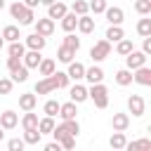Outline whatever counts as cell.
I'll list each match as a JSON object with an SVG mask.
<instances>
[{"label": "cell", "mask_w": 151, "mask_h": 151, "mask_svg": "<svg viewBox=\"0 0 151 151\" xmlns=\"http://www.w3.org/2000/svg\"><path fill=\"white\" fill-rule=\"evenodd\" d=\"M9 14H12V19H17L21 26H28V24H33L35 21V17H33V9L31 7H26L24 2H12L9 5Z\"/></svg>", "instance_id": "6da1fadb"}, {"label": "cell", "mask_w": 151, "mask_h": 151, "mask_svg": "<svg viewBox=\"0 0 151 151\" xmlns=\"http://www.w3.org/2000/svg\"><path fill=\"white\" fill-rule=\"evenodd\" d=\"M87 99H92L97 109H106L109 106V90H106V85L92 83V87L87 90Z\"/></svg>", "instance_id": "7a4b0ae2"}, {"label": "cell", "mask_w": 151, "mask_h": 151, "mask_svg": "<svg viewBox=\"0 0 151 151\" xmlns=\"http://www.w3.org/2000/svg\"><path fill=\"white\" fill-rule=\"evenodd\" d=\"M109 54H111V42H109V40H99V42H94L92 50H90V59H92V61H104Z\"/></svg>", "instance_id": "3957f363"}, {"label": "cell", "mask_w": 151, "mask_h": 151, "mask_svg": "<svg viewBox=\"0 0 151 151\" xmlns=\"http://www.w3.org/2000/svg\"><path fill=\"white\" fill-rule=\"evenodd\" d=\"M146 54L142 52V50H132L130 54H125V66L130 68V71H134V68H139V66H144L146 64Z\"/></svg>", "instance_id": "277c9868"}, {"label": "cell", "mask_w": 151, "mask_h": 151, "mask_svg": "<svg viewBox=\"0 0 151 151\" xmlns=\"http://www.w3.org/2000/svg\"><path fill=\"white\" fill-rule=\"evenodd\" d=\"M127 109H130V113L132 116H144V111H146V101L139 97V94H130L127 97Z\"/></svg>", "instance_id": "5b68a950"}, {"label": "cell", "mask_w": 151, "mask_h": 151, "mask_svg": "<svg viewBox=\"0 0 151 151\" xmlns=\"http://www.w3.org/2000/svg\"><path fill=\"white\" fill-rule=\"evenodd\" d=\"M132 80L137 83V85H144V87H149L151 85V68L144 64V66H139V68H134L132 71Z\"/></svg>", "instance_id": "8992f818"}, {"label": "cell", "mask_w": 151, "mask_h": 151, "mask_svg": "<svg viewBox=\"0 0 151 151\" xmlns=\"http://www.w3.org/2000/svg\"><path fill=\"white\" fill-rule=\"evenodd\" d=\"M54 90H59V87H57V83H54L52 76H42V80L35 83V94H50Z\"/></svg>", "instance_id": "52a82bcc"}, {"label": "cell", "mask_w": 151, "mask_h": 151, "mask_svg": "<svg viewBox=\"0 0 151 151\" xmlns=\"http://www.w3.org/2000/svg\"><path fill=\"white\" fill-rule=\"evenodd\" d=\"M35 24V33H40V35H52L54 33V19H50V17H45V19H38V21H33Z\"/></svg>", "instance_id": "ba28073f"}, {"label": "cell", "mask_w": 151, "mask_h": 151, "mask_svg": "<svg viewBox=\"0 0 151 151\" xmlns=\"http://www.w3.org/2000/svg\"><path fill=\"white\" fill-rule=\"evenodd\" d=\"M40 50H28V52H24V57H21V64L26 66V68H38V64H40Z\"/></svg>", "instance_id": "9c48e42d"}, {"label": "cell", "mask_w": 151, "mask_h": 151, "mask_svg": "<svg viewBox=\"0 0 151 151\" xmlns=\"http://www.w3.org/2000/svg\"><path fill=\"white\" fill-rule=\"evenodd\" d=\"M17 123H19V116L14 111H2L0 113V127L2 130H14Z\"/></svg>", "instance_id": "30bf717a"}, {"label": "cell", "mask_w": 151, "mask_h": 151, "mask_svg": "<svg viewBox=\"0 0 151 151\" xmlns=\"http://www.w3.org/2000/svg\"><path fill=\"white\" fill-rule=\"evenodd\" d=\"M35 104H38V94L35 92H26V94L19 97V109L21 111H33Z\"/></svg>", "instance_id": "8fae6325"}, {"label": "cell", "mask_w": 151, "mask_h": 151, "mask_svg": "<svg viewBox=\"0 0 151 151\" xmlns=\"http://www.w3.org/2000/svg\"><path fill=\"white\" fill-rule=\"evenodd\" d=\"M104 14H106V21L109 24H123V19H125V12L120 9V7H106L104 9Z\"/></svg>", "instance_id": "7c38bea8"}, {"label": "cell", "mask_w": 151, "mask_h": 151, "mask_svg": "<svg viewBox=\"0 0 151 151\" xmlns=\"http://www.w3.org/2000/svg\"><path fill=\"white\" fill-rule=\"evenodd\" d=\"M76 106H78L76 101H66V104H59V113H57V116H61V120L76 118V116H78V109H76Z\"/></svg>", "instance_id": "4fadbf2b"}, {"label": "cell", "mask_w": 151, "mask_h": 151, "mask_svg": "<svg viewBox=\"0 0 151 151\" xmlns=\"http://www.w3.org/2000/svg\"><path fill=\"white\" fill-rule=\"evenodd\" d=\"M111 125H113V130H118V132H125V130L130 127V116H127V113H113V118H111Z\"/></svg>", "instance_id": "5bb4252c"}, {"label": "cell", "mask_w": 151, "mask_h": 151, "mask_svg": "<svg viewBox=\"0 0 151 151\" xmlns=\"http://www.w3.org/2000/svg\"><path fill=\"white\" fill-rule=\"evenodd\" d=\"M76 28H78L80 33H92V31H94V19H92L90 14H80Z\"/></svg>", "instance_id": "9a60e30c"}, {"label": "cell", "mask_w": 151, "mask_h": 151, "mask_svg": "<svg viewBox=\"0 0 151 151\" xmlns=\"http://www.w3.org/2000/svg\"><path fill=\"white\" fill-rule=\"evenodd\" d=\"M45 42H47V38L40 35V33H31V35L26 38V47H28V50H42Z\"/></svg>", "instance_id": "2e32d148"}, {"label": "cell", "mask_w": 151, "mask_h": 151, "mask_svg": "<svg viewBox=\"0 0 151 151\" xmlns=\"http://www.w3.org/2000/svg\"><path fill=\"white\" fill-rule=\"evenodd\" d=\"M68 97H71V101L83 104V101L87 99V87H85V85H73V87H71V92H68Z\"/></svg>", "instance_id": "e0dca14e"}, {"label": "cell", "mask_w": 151, "mask_h": 151, "mask_svg": "<svg viewBox=\"0 0 151 151\" xmlns=\"http://www.w3.org/2000/svg\"><path fill=\"white\" fill-rule=\"evenodd\" d=\"M64 14H66V5L64 2H57L54 0L52 5H47V17L50 19H61Z\"/></svg>", "instance_id": "ac0fdd59"}, {"label": "cell", "mask_w": 151, "mask_h": 151, "mask_svg": "<svg viewBox=\"0 0 151 151\" xmlns=\"http://www.w3.org/2000/svg\"><path fill=\"white\" fill-rule=\"evenodd\" d=\"M66 73H68L71 80H80V78L85 76V66H83L80 61H68V71H66Z\"/></svg>", "instance_id": "d6986e66"}, {"label": "cell", "mask_w": 151, "mask_h": 151, "mask_svg": "<svg viewBox=\"0 0 151 151\" xmlns=\"http://www.w3.org/2000/svg\"><path fill=\"white\" fill-rule=\"evenodd\" d=\"M83 78H85L90 85H92V83H101V80H104V71H101L99 66H92V68H85V76H83Z\"/></svg>", "instance_id": "ffe728a7"}, {"label": "cell", "mask_w": 151, "mask_h": 151, "mask_svg": "<svg viewBox=\"0 0 151 151\" xmlns=\"http://www.w3.org/2000/svg\"><path fill=\"white\" fill-rule=\"evenodd\" d=\"M76 24H78V14H73V12H66V14L61 17V28H64L66 33L76 31Z\"/></svg>", "instance_id": "44dd1931"}, {"label": "cell", "mask_w": 151, "mask_h": 151, "mask_svg": "<svg viewBox=\"0 0 151 151\" xmlns=\"http://www.w3.org/2000/svg\"><path fill=\"white\" fill-rule=\"evenodd\" d=\"M120 38H125V31H123L118 24H111L109 31H106V40H109V42H118Z\"/></svg>", "instance_id": "7402d4cb"}, {"label": "cell", "mask_w": 151, "mask_h": 151, "mask_svg": "<svg viewBox=\"0 0 151 151\" xmlns=\"http://www.w3.org/2000/svg\"><path fill=\"white\" fill-rule=\"evenodd\" d=\"M125 132H118V130H113V134H111V139H109V144H111V149H116V151H120V149H125Z\"/></svg>", "instance_id": "603a6c76"}, {"label": "cell", "mask_w": 151, "mask_h": 151, "mask_svg": "<svg viewBox=\"0 0 151 151\" xmlns=\"http://www.w3.org/2000/svg\"><path fill=\"white\" fill-rule=\"evenodd\" d=\"M12 73V83H26L28 80V68L24 66V64H19L14 71H9Z\"/></svg>", "instance_id": "cb8c5ba5"}, {"label": "cell", "mask_w": 151, "mask_h": 151, "mask_svg": "<svg viewBox=\"0 0 151 151\" xmlns=\"http://www.w3.org/2000/svg\"><path fill=\"white\" fill-rule=\"evenodd\" d=\"M38 130H40V134H52V130H54V118H52V116L40 118V120H38Z\"/></svg>", "instance_id": "d4e9b609"}, {"label": "cell", "mask_w": 151, "mask_h": 151, "mask_svg": "<svg viewBox=\"0 0 151 151\" xmlns=\"http://www.w3.org/2000/svg\"><path fill=\"white\" fill-rule=\"evenodd\" d=\"M59 127H61L66 134H73V137H78V132H80V125H78V120H76V118H68V120H64Z\"/></svg>", "instance_id": "484cf974"}, {"label": "cell", "mask_w": 151, "mask_h": 151, "mask_svg": "<svg viewBox=\"0 0 151 151\" xmlns=\"http://www.w3.org/2000/svg\"><path fill=\"white\" fill-rule=\"evenodd\" d=\"M73 57H76V52H73L71 47H66V45H61V47L57 50V59H59L61 64H68V61H73Z\"/></svg>", "instance_id": "4316f807"}, {"label": "cell", "mask_w": 151, "mask_h": 151, "mask_svg": "<svg viewBox=\"0 0 151 151\" xmlns=\"http://www.w3.org/2000/svg\"><path fill=\"white\" fill-rule=\"evenodd\" d=\"M54 68H57L54 59H40V64H38L40 76H52V73H54Z\"/></svg>", "instance_id": "83f0119b"}, {"label": "cell", "mask_w": 151, "mask_h": 151, "mask_svg": "<svg viewBox=\"0 0 151 151\" xmlns=\"http://www.w3.org/2000/svg\"><path fill=\"white\" fill-rule=\"evenodd\" d=\"M132 50H134V45H132V40H127V38H120V40H118V45H116V52H118L120 57L130 54Z\"/></svg>", "instance_id": "f1b7e54d"}, {"label": "cell", "mask_w": 151, "mask_h": 151, "mask_svg": "<svg viewBox=\"0 0 151 151\" xmlns=\"http://www.w3.org/2000/svg\"><path fill=\"white\" fill-rule=\"evenodd\" d=\"M40 137H42V134H40L38 127H28V130H24V142H26V144H38Z\"/></svg>", "instance_id": "f546056e"}, {"label": "cell", "mask_w": 151, "mask_h": 151, "mask_svg": "<svg viewBox=\"0 0 151 151\" xmlns=\"http://www.w3.org/2000/svg\"><path fill=\"white\" fill-rule=\"evenodd\" d=\"M0 35H2V38H5L7 42H14V40H19V38H21V35H19V28H17V26H5Z\"/></svg>", "instance_id": "4dcf8cb0"}, {"label": "cell", "mask_w": 151, "mask_h": 151, "mask_svg": "<svg viewBox=\"0 0 151 151\" xmlns=\"http://www.w3.org/2000/svg\"><path fill=\"white\" fill-rule=\"evenodd\" d=\"M24 52H26V45L19 42V40L9 42V47H7V54H9V57H24Z\"/></svg>", "instance_id": "1f68e13d"}, {"label": "cell", "mask_w": 151, "mask_h": 151, "mask_svg": "<svg viewBox=\"0 0 151 151\" xmlns=\"http://www.w3.org/2000/svg\"><path fill=\"white\" fill-rule=\"evenodd\" d=\"M116 83L123 85V87L130 85V83H132V71H130V68H120V71L116 73Z\"/></svg>", "instance_id": "d6a6232c"}, {"label": "cell", "mask_w": 151, "mask_h": 151, "mask_svg": "<svg viewBox=\"0 0 151 151\" xmlns=\"http://www.w3.org/2000/svg\"><path fill=\"white\" fill-rule=\"evenodd\" d=\"M137 33L142 35V38H146V35H151V19H139L137 21Z\"/></svg>", "instance_id": "836d02e7"}, {"label": "cell", "mask_w": 151, "mask_h": 151, "mask_svg": "<svg viewBox=\"0 0 151 151\" xmlns=\"http://www.w3.org/2000/svg\"><path fill=\"white\" fill-rule=\"evenodd\" d=\"M21 125H24V130H28V127H38V116H35L33 111H26L24 118H21Z\"/></svg>", "instance_id": "e575fe53"}, {"label": "cell", "mask_w": 151, "mask_h": 151, "mask_svg": "<svg viewBox=\"0 0 151 151\" xmlns=\"http://www.w3.org/2000/svg\"><path fill=\"white\" fill-rule=\"evenodd\" d=\"M42 111H45V116H52V118H54V116L59 113V101H57V99H47L45 106H42Z\"/></svg>", "instance_id": "d590c367"}, {"label": "cell", "mask_w": 151, "mask_h": 151, "mask_svg": "<svg viewBox=\"0 0 151 151\" xmlns=\"http://www.w3.org/2000/svg\"><path fill=\"white\" fill-rule=\"evenodd\" d=\"M71 12L80 17V14H87V12H90V7H87V2H85V0H73V5H71Z\"/></svg>", "instance_id": "8d00e7d4"}, {"label": "cell", "mask_w": 151, "mask_h": 151, "mask_svg": "<svg viewBox=\"0 0 151 151\" xmlns=\"http://www.w3.org/2000/svg\"><path fill=\"white\" fill-rule=\"evenodd\" d=\"M64 45H66V47H71L73 52H78V50H80V38H76V35H73V31H71V33H66V38H64Z\"/></svg>", "instance_id": "74e56055"}, {"label": "cell", "mask_w": 151, "mask_h": 151, "mask_svg": "<svg viewBox=\"0 0 151 151\" xmlns=\"http://www.w3.org/2000/svg\"><path fill=\"white\" fill-rule=\"evenodd\" d=\"M125 149H151V139H137V142H125Z\"/></svg>", "instance_id": "f35d334b"}, {"label": "cell", "mask_w": 151, "mask_h": 151, "mask_svg": "<svg viewBox=\"0 0 151 151\" xmlns=\"http://www.w3.org/2000/svg\"><path fill=\"white\" fill-rule=\"evenodd\" d=\"M87 7H90L92 14H104V9L109 5H106V0H92V2H87Z\"/></svg>", "instance_id": "ab89813d"}, {"label": "cell", "mask_w": 151, "mask_h": 151, "mask_svg": "<svg viewBox=\"0 0 151 151\" xmlns=\"http://www.w3.org/2000/svg\"><path fill=\"white\" fill-rule=\"evenodd\" d=\"M52 78H54V83H57V87H66L68 85V73H64V71H54L52 73Z\"/></svg>", "instance_id": "60d3db41"}, {"label": "cell", "mask_w": 151, "mask_h": 151, "mask_svg": "<svg viewBox=\"0 0 151 151\" xmlns=\"http://www.w3.org/2000/svg\"><path fill=\"white\" fill-rule=\"evenodd\" d=\"M134 9H137L142 17L151 14V0H137V2H134Z\"/></svg>", "instance_id": "b9f144b4"}, {"label": "cell", "mask_w": 151, "mask_h": 151, "mask_svg": "<svg viewBox=\"0 0 151 151\" xmlns=\"http://www.w3.org/2000/svg\"><path fill=\"white\" fill-rule=\"evenodd\" d=\"M59 146H61V149H73V146H76V137H73V134L59 137Z\"/></svg>", "instance_id": "7bdbcfd3"}, {"label": "cell", "mask_w": 151, "mask_h": 151, "mask_svg": "<svg viewBox=\"0 0 151 151\" xmlns=\"http://www.w3.org/2000/svg\"><path fill=\"white\" fill-rule=\"evenodd\" d=\"M12 87H14L12 78H0V94H9V92H12Z\"/></svg>", "instance_id": "ee69618b"}, {"label": "cell", "mask_w": 151, "mask_h": 151, "mask_svg": "<svg viewBox=\"0 0 151 151\" xmlns=\"http://www.w3.org/2000/svg\"><path fill=\"white\" fill-rule=\"evenodd\" d=\"M24 146H26L24 139H9V142H7V149H9V151H24Z\"/></svg>", "instance_id": "f6af8a7d"}, {"label": "cell", "mask_w": 151, "mask_h": 151, "mask_svg": "<svg viewBox=\"0 0 151 151\" xmlns=\"http://www.w3.org/2000/svg\"><path fill=\"white\" fill-rule=\"evenodd\" d=\"M19 64H21V57H7V68L9 71H14Z\"/></svg>", "instance_id": "bcb514c9"}, {"label": "cell", "mask_w": 151, "mask_h": 151, "mask_svg": "<svg viewBox=\"0 0 151 151\" xmlns=\"http://www.w3.org/2000/svg\"><path fill=\"white\" fill-rule=\"evenodd\" d=\"M142 52H144L146 57L151 54V35H146V38H144V45H142Z\"/></svg>", "instance_id": "7dc6e473"}, {"label": "cell", "mask_w": 151, "mask_h": 151, "mask_svg": "<svg viewBox=\"0 0 151 151\" xmlns=\"http://www.w3.org/2000/svg\"><path fill=\"white\" fill-rule=\"evenodd\" d=\"M61 146H59V142H50V144H45V151H59Z\"/></svg>", "instance_id": "c3c4849f"}, {"label": "cell", "mask_w": 151, "mask_h": 151, "mask_svg": "<svg viewBox=\"0 0 151 151\" xmlns=\"http://www.w3.org/2000/svg\"><path fill=\"white\" fill-rule=\"evenodd\" d=\"M24 5L33 9V7H38V5H40V0H24Z\"/></svg>", "instance_id": "681fc988"}, {"label": "cell", "mask_w": 151, "mask_h": 151, "mask_svg": "<svg viewBox=\"0 0 151 151\" xmlns=\"http://www.w3.org/2000/svg\"><path fill=\"white\" fill-rule=\"evenodd\" d=\"M2 47H5V38L0 35V50H2Z\"/></svg>", "instance_id": "f907efd6"}, {"label": "cell", "mask_w": 151, "mask_h": 151, "mask_svg": "<svg viewBox=\"0 0 151 151\" xmlns=\"http://www.w3.org/2000/svg\"><path fill=\"white\" fill-rule=\"evenodd\" d=\"M40 2H42V5H52L54 0H40Z\"/></svg>", "instance_id": "816d5d0a"}, {"label": "cell", "mask_w": 151, "mask_h": 151, "mask_svg": "<svg viewBox=\"0 0 151 151\" xmlns=\"http://www.w3.org/2000/svg\"><path fill=\"white\" fill-rule=\"evenodd\" d=\"M2 137H5V130H2V127H0V142H2Z\"/></svg>", "instance_id": "f5cc1de1"}, {"label": "cell", "mask_w": 151, "mask_h": 151, "mask_svg": "<svg viewBox=\"0 0 151 151\" xmlns=\"http://www.w3.org/2000/svg\"><path fill=\"white\" fill-rule=\"evenodd\" d=\"M2 7H5V0H0V9H2Z\"/></svg>", "instance_id": "db71d44e"}]
</instances>
